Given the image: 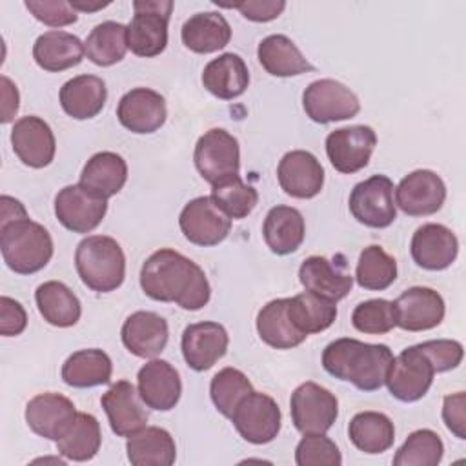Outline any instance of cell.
I'll use <instances>...</instances> for the list:
<instances>
[{
	"mask_svg": "<svg viewBox=\"0 0 466 466\" xmlns=\"http://www.w3.org/2000/svg\"><path fill=\"white\" fill-rule=\"evenodd\" d=\"M75 268L80 280L96 293H109L126 279V255L113 237L91 235L78 242Z\"/></svg>",
	"mask_w": 466,
	"mask_h": 466,
	"instance_id": "cell-4",
	"label": "cell"
},
{
	"mask_svg": "<svg viewBox=\"0 0 466 466\" xmlns=\"http://www.w3.org/2000/svg\"><path fill=\"white\" fill-rule=\"evenodd\" d=\"M127 180L126 160L113 151L95 153L82 167L80 186L100 198H109L116 195Z\"/></svg>",
	"mask_w": 466,
	"mask_h": 466,
	"instance_id": "cell-31",
	"label": "cell"
},
{
	"mask_svg": "<svg viewBox=\"0 0 466 466\" xmlns=\"http://www.w3.org/2000/svg\"><path fill=\"white\" fill-rule=\"evenodd\" d=\"M277 178L286 195L293 198H313L322 191L324 167L313 153L293 149L280 158Z\"/></svg>",
	"mask_w": 466,
	"mask_h": 466,
	"instance_id": "cell-21",
	"label": "cell"
},
{
	"mask_svg": "<svg viewBox=\"0 0 466 466\" xmlns=\"http://www.w3.org/2000/svg\"><path fill=\"white\" fill-rule=\"evenodd\" d=\"M120 337L129 353L153 359L166 348L169 328L166 319L155 311H135L124 320Z\"/></svg>",
	"mask_w": 466,
	"mask_h": 466,
	"instance_id": "cell-26",
	"label": "cell"
},
{
	"mask_svg": "<svg viewBox=\"0 0 466 466\" xmlns=\"http://www.w3.org/2000/svg\"><path fill=\"white\" fill-rule=\"evenodd\" d=\"M377 146V133L370 126H348L326 137V155L339 173H357L368 166Z\"/></svg>",
	"mask_w": 466,
	"mask_h": 466,
	"instance_id": "cell-13",
	"label": "cell"
},
{
	"mask_svg": "<svg viewBox=\"0 0 466 466\" xmlns=\"http://www.w3.org/2000/svg\"><path fill=\"white\" fill-rule=\"evenodd\" d=\"M442 420H444L446 428L457 439H466V395H464V391H457V393L444 397Z\"/></svg>",
	"mask_w": 466,
	"mask_h": 466,
	"instance_id": "cell-51",
	"label": "cell"
},
{
	"mask_svg": "<svg viewBox=\"0 0 466 466\" xmlns=\"http://www.w3.org/2000/svg\"><path fill=\"white\" fill-rule=\"evenodd\" d=\"M71 7L75 11H82V13H93V11H98V9H104L107 7L111 2H86V0H69Z\"/></svg>",
	"mask_w": 466,
	"mask_h": 466,
	"instance_id": "cell-55",
	"label": "cell"
},
{
	"mask_svg": "<svg viewBox=\"0 0 466 466\" xmlns=\"http://www.w3.org/2000/svg\"><path fill=\"white\" fill-rule=\"evenodd\" d=\"M419 348L430 359L435 373L455 370L461 364L462 355H464L462 344L459 340H451V339L426 340V342H420Z\"/></svg>",
	"mask_w": 466,
	"mask_h": 466,
	"instance_id": "cell-49",
	"label": "cell"
},
{
	"mask_svg": "<svg viewBox=\"0 0 466 466\" xmlns=\"http://www.w3.org/2000/svg\"><path fill=\"white\" fill-rule=\"evenodd\" d=\"M75 404L60 393H38L25 406V422L33 433L47 439L58 441L69 430L76 417Z\"/></svg>",
	"mask_w": 466,
	"mask_h": 466,
	"instance_id": "cell-20",
	"label": "cell"
},
{
	"mask_svg": "<svg viewBox=\"0 0 466 466\" xmlns=\"http://www.w3.org/2000/svg\"><path fill=\"white\" fill-rule=\"evenodd\" d=\"M27 326V313L24 306L11 299L2 295L0 297V333L4 337H16L20 335Z\"/></svg>",
	"mask_w": 466,
	"mask_h": 466,
	"instance_id": "cell-52",
	"label": "cell"
},
{
	"mask_svg": "<svg viewBox=\"0 0 466 466\" xmlns=\"http://www.w3.org/2000/svg\"><path fill=\"white\" fill-rule=\"evenodd\" d=\"M127 461L133 466H171L177 446L171 433L158 426H144L127 437Z\"/></svg>",
	"mask_w": 466,
	"mask_h": 466,
	"instance_id": "cell-33",
	"label": "cell"
},
{
	"mask_svg": "<svg viewBox=\"0 0 466 466\" xmlns=\"http://www.w3.org/2000/svg\"><path fill=\"white\" fill-rule=\"evenodd\" d=\"M204 87L220 100L240 96L249 86V71L237 53H224L209 60L202 71Z\"/></svg>",
	"mask_w": 466,
	"mask_h": 466,
	"instance_id": "cell-28",
	"label": "cell"
},
{
	"mask_svg": "<svg viewBox=\"0 0 466 466\" xmlns=\"http://www.w3.org/2000/svg\"><path fill=\"white\" fill-rule=\"evenodd\" d=\"M348 437L357 450L377 455L391 448L395 426L391 419L380 411H360L350 420Z\"/></svg>",
	"mask_w": 466,
	"mask_h": 466,
	"instance_id": "cell-38",
	"label": "cell"
},
{
	"mask_svg": "<svg viewBox=\"0 0 466 466\" xmlns=\"http://www.w3.org/2000/svg\"><path fill=\"white\" fill-rule=\"evenodd\" d=\"M262 235L275 255H289L297 251L304 240V217L291 206H275L264 218Z\"/></svg>",
	"mask_w": 466,
	"mask_h": 466,
	"instance_id": "cell-32",
	"label": "cell"
},
{
	"mask_svg": "<svg viewBox=\"0 0 466 466\" xmlns=\"http://www.w3.org/2000/svg\"><path fill=\"white\" fill-rule=\"evenodd\" d=\"M391 360L393 353L386 344H368L350 337L329 342L322 351L324 370L362 391H375L384 384Z\"/></svg>",
	"mask_w": 466,
	"mask_h": 466,
	"instance_id": "cell-2",
	"label": "cell"
},
{
	"mask_svg": "<svg viewBox=\"0 0 466 466\" xmlns=\"http://www.w3.org/2000/svg\"><path fill=\"white\" fill-rule=\"evenodd\" d=\"M226 7L238 9L240 15L251 22H269L280 16V13L286 7V2L282 0H244V2H233V4H220Z\"/></svg>",
	"mask_w": 466,
	"mask_h": 466,
	"instance_id": "cell-50",
	"label": "cell"
},
{
	"mask_svg": "<svg viewBox=\"0 0 466 466\" xmlns=\"http://www.w3.org/2000/svg\"><path fill=\"white\" fill-rule=\"evenodd\" d=\"M135 15L127 24V49L133 55L151 58L167 46V24L173 11L171 0H137Z\"/></svg>",
	"mask_w": 466,
	"mask_h": 466,
	"instance_id": "cell-5",
	"label": "cell"
},
{
	"mask_svg": "<svg viewBox=\"0 0 466 466\" xmlns=\"http://www.w3.org/2000/svg\"><path fill=\"white\" fill-rule=\"evenodd\" d=\"M102 431L96 417L78 411L69 430L64 433L62 439L56 441V450L69 461L86 462L98 453Z\"/></svg>",
	"mask_w": 466,
	"mask_h": 466,
	"instance_id": "cell-40",
	"label": "cell"
},
{
	"mask_svg": "<svg viewBox=\"0 0 466 466\" xmlns=\"http://www.w3.org/2000/svg\"><path fill=\"white\" fill-rule=\"evenodd\" d=\"M229 335L218 322L204 320L189 324L180 340L182 357L186 364L195 371H206L213 368L228 351Z\"/></svg>",
	"mask_w": 466,
	"mask_h": 466,
	"instance_id": "cell-18",
	"label": "cell"
},
{
	"mask_svg": "<svg viewBox=\"0 0 466 466\" xmlns=\"http://www.w3.org/2000/svg\"><path fill=\"white\" fill-rule=\"evenodd\" d=\"M58 98L66 115L75 120H87L102 111L107 100V87L96 75H78L60 87Z\"/></svg>",
	"mask_w": 466,
	"mask_h": 466,
	"instance_id": "cell-27",
	"label": "cell"
},
{
	"mask_svg": "<svg viewBox=\"0 0 466 466\" xmlns=\"http://www.w3.org/2000/svg\"><path fill=\"white\" fill-rule=\"evenodd\" d=\"M446 200V184L431 169L408 173L395 187V206L410 217L437 213Z\"/></svg>",
	"mask_w": 466,
	"mask_h": 466,
	"instance_id": "cell-15",
	"label": "cell"
},
{
	"mask_svg": "<svg viewBox=\"0 0 466 466\" xmlns=\"http://www.w3.org/2000/svg\"><path fill=\"white\" fill-rule=\"evenodd\" d=\"M2 82V124H7L15 118L16 111H18V106H20V95H18V89L16 86L5 76L2 75L0 78Z\"/></svg>",
	"mask_w": 466,
	"mask_h": 466,
	"instance_id": "cell-53",
	"label": "cell"
},
{
	"mask_svg": "<svg viewBox=\"0 0 466 466\" xmlns=\"http://www.w3.org/2000/svg\"><path fill=\"white\" fill-rule=\"evenodd\" d=\"M113 362L98 348L78 350L62 364V380L71 388H95L111 380Z\"/></svg>",
	"mask_w": 466,
	"mask_h": 466,
	"instance_id": "cell-36",
	"label": "cell"
},
{
	"mask_svg": "<svg viewBox=\"0 0 466 466\" xmlns=\"http://www.w3.org/2000/svg\"><path fill=\"white\" fill-rule=\"evenodd\" d=\"M395 326L404 331H426L437 328L444 319V299L439 291L413 286L393 300Z\"/></svg>",
	"mask_w": 466,
	"mask_h": 466,
	"instance_id": "cell-16",
	"label": "cell"
},
{
	"mask_svg": "<svg viewBox=\"0 0 466 466\" xmlns=\"http://www.w3.org/2000/svg\"><path fill=\"white\" fill-rule=\"evenodd\" d=\"M11 146L18 160L35 169L49 166L56 151L51 126L35 115L22 116L15 122L11 129Z\"/></svg>",
	"mask_w": 466,
	"mask_h": 466,
	"instance_id": "cell-17",
	"label": "cell"
},
{
	"mask_svg": "<svg viewBox=\"0 0 466 466\" xmlns=\"http://www.w3.org/2000/svg\"><path fill=\"white\" fill-rule=\"evenodd\" d=\"M137 390L147 408L169 411L180 400L182 382L178 371L167 360L153 359L138 370Z\"/></svg>",
	"mask_w": 466,
	"mask_h": 466,
	"instance_id": "cell-23",
	"label": "cell"
},
{
	"mask_svg": "<svg viewBox=\"0 0 466 466\" xmlns=\"http://www.w3.org/2000/svg\"><path fill=\"white\" fill-rule=\"evenodd\" d=\"M86 51L78 36L66 31H46L35 40L33 58L38 67L49 73H60L82 62Z\"/></svg>",
	"mask_w": 466,
	"mask_h": 466,
	"instance_id": "cell-30",
	"label": "cell"
},
{
	"mask_svg": "<svg viewBox=\"0 0 466 466\" xmlns=\"http://www.w3.org/2000/svg\"><path fill=\"white\" fill-rule=\"evenodd\" d=\"M106 213L107 200L93 195L80 184L66 186L55 197V215L73 233H91Z\"/></svg>",
	"mask_w": 466,
	"mask_h": 466,
	"instance_id": "cell-14",
	"label": "cell"
},
{
	"mask_svg": "<svg viewBox=\"0 0 466 466\" xmlns=\"http://www.w3.org/2000/svg\"><path fill=\"white\" fill-rule=\"evenodd\" d=\"M393 182L386 175H371L359 182L350 193V211L353 218L368 228L384 229L397 218L393 200Z\"/></svg>",
	"mask_w": 466,
	"mask_h": 466,
	"instance_id": "cell-8",
	"label": "cell"
},
{
	"mask_svg": "<svg viewBox=\"0 0 466 466\" xmlns=\"http://www.w3.org/2000/svg\"><path fill=\"white\" fill-rule=\"evenodd\" d=\"M27 11L49 27L71 25L78 20L76 11L66 0H25Z\"/></svg>",
	"mask_w": 466,
	"mask_h": 466,
	"instance_id": "cell-48",
	"label": "cell"
},
{
	"mask_svg": "<svg viewBox=\"0 0 466 466\" xmlns=\"http://www.w3.org/2000/svg\"><path fill=\"white\" fill-rule=\"evenodd\" d=\"M299 280L306 291H311L331 302L344 299L353 286V277L348 273V266L342 258L340 262H335L320 255L304 258L299 268Z\"/></svg>",
	"mask_w": 466,
	"mask_h": 466,
	"instance_id": "cell-25",
	"label": "cell"
},
{
	"mask_svg": "<svg viewBox=\"0 0 466 466\" xmlns=\"http://www.w3.org/2000/svg\"><path fill=\"white\" fill-rule=\"evenodd\" d=\"M193 160L200 177L211 186H215L228 177L238 175V140L229 131L222 127H213L197 140Z\"/></svg>",
	"mask_w": 466,
	"mask_h": 466,
	"instance_id": "cell-6",
	"label": "cell"
},
{
	"mask_svg": "<svg viewBox=\"0 0 466 466\" xmlns=\"http://www.w3.org/2000/svg\"><path fill=\"white\" fill-rule=\"evenodd\" d=\"M257 331L262 342L275 350H291L306 340L288 317V299L269 300L257 315Z\"/></svg>",
	"mask_w": 466,
	"mask_h": 466,
	"instance_id": "cell-37",
	"label": "cell"
},
{
	"mask_svg": "<svg viewBox=\"0 0 466 466\" xmlns=\"http://www.w3.org/2000/svg\"><path fill=\"white\" fill-rule=\"evenodd\" d=\"M0 204H2V215H0V224H7V222H13V220H18V218H25L29 217L24 204L9 195H2L0 198Z\"/></svg>",
	"mask_w": 466,
	"mask_h": 466,
	"instance_id": "cell-54",
	"label": "cell"
},
{
	"mask_svg": "<svg viewBox=\"0 0 466 466\" xmlns=\"http://www.w3.org/2000/svg\"><path fill=\"white\" fill-rule=\"evenodd\" d=\"M84 51L100 67L120 62L127 51V25L113 20L95 25L84 42Z\"/></svg>",
	"mask_w": 466,
	"mask_h": 466,
	"instance_id": "cell-41",
	"label": "cell"
},
{
	"mask_svg": "<svg viewBox=\"0 0 466 466\" xmlns=\"http://www.w3.org/2000/svg\"><path fill=\"white\" fill-rule=\"evenodd\" d=\"M411 258L417 266L428 271H441L450 268L459 253V240L455 233L442 224H422L411 237Z\"/></svg>",
	"mask_w": 466,
	"mask_h": 466,
	"instance_id": "cell-22",
	"label": "cell"
},
{
	"mask_svg": "<svg viewBox=\"0 0 466 466\" xmlns=\"http://www.w3.org/2000/svg\"><path fill=\"white\" fill-rule=\"evenodd\" d=\"M138 390L129 380L115 382L100 399L115 435L129 437L147 424V411L142 406Z\"/></svg>",
	"mask_w": 466,
	"mask_h": 466,
	"instance_id": "cell-24",
	"label": "cell"
},
{
	"mask_svg": "<svg viewBox=\"0 0 466 466\" xmlns=\"http://www.w3.org/2000/svg\"><path fill=\"white\" fill-rule=\"evenodd\" d=\"M435 370L419 344L402 350L393 357L384 384L390 393L400 402H415L422 399L431 382Z\"/></svg>",
	"mask_w": 466,
	"mask_h": 466,
	"instance_id": "cell-9",
	"label": "cell"
},
{
	"mask_svg": "<svg viewBox=\"0 0 466 466\" xmlns=\"http://www.w3.org/2000/svg\"><path fill=\"white\" fill-rule=\"evenodd\" d=\"M182 44L198 55L224 49L231 40L228 20L217 11H202L191 15L180 29Z\"/></svg>",
	"mask_w": 466,
	"mask_h": 466,
	"instance_id": "cell-29",
	"label": "cell"
},
{
	"mask_svg": "<svg viewBox=\"0 0 466 466\" xmlns=\"http://www.w3.org/2000/svg\"><path fill=\"white\" fill-rule=\"evenodd\" d=\"M142 291L158 302H175L182 309L198 311L211 297L204 269L182 253L162 248L151 253L140 269Z\"/></svg>",
	"mask_w": 466,
	"mask_h": 466,
	"instance_id": "cell-1",
	"label": "cell"
},
{
	"mask_svg": "<svg viewBox=\"0 0 466 466\" xmlns=\"http://www.w3.org/2000/svg\"><path fill=\"white\" fill-rule=\"evenodd\" d=\"M289 413L300 433H326L339 417V400L329 390L308 380L291 393Z\"/></svg>",
	"mask_w": 466,
	"mask_h": 466,
	"instance_id": "cell-7",
	"label": "cell"
},
{
	"mask_svg": "<svg viewBox=\"0 0 466 466\" xmlns=\"http://www.w3.org/2000/svg\"><path fill=\"white\" fill-rule=\"evenodd\" d=\"M178 226L184 237L202 248L220 244L231 231V218L209 197L189 200L178 217Z\"/></svg>",
	"mask_w": 466,
	"mask_h": 466,
	"instance_id": "cell-12",
	"label": "cell"
},
{
	"mask_svg": "<svg viewBox=\"0 0 466 466\" xmlns=\"http://www.w3.org/2000/svg\"><path fill=\"white\" fill-rule=\"evenodd\" d=\"M302 107L313 122L329 124L357 116L360 111V102L357 95L342 82L320 78L304 89Z\"/></svg>",
	"mask_w": 466,
	"mask_h": 466,
	"instance_id": "cell-10",
	"label": "cell"
},
{
	"mask_svg": "<svg viewBox=\"0 0 466 466\" xmlns=\"http://www.w3.org/2000/svg\"><path fill=\"white\" fill-rule=\"evenodd\" d=\"M444 444L441 437L428 428L415 430L393 457L395 466H437L442 461Z\"/></svg>",
	"mask_w": 466,
	"mask_h": 466,
	"instance_id": "cell-43",
	"label": "cell"
},
{
	"mask_svg": "<svg viewBox=\"0 0 466 466\" xmlns=\"http://www.w3.org/2000/svg\"><path fill=\"white\" fill-rule=\"evenodd\" d=\"M253 391L249 379L237 368L220 370L209 384V395L215 408L228 419H231L238 402Z\"/></svg>",
	"mask_w": 466,
	"mask_h": 466,
	"instance_id": "cell-45",
	"label": "cell"
},
{
	"mask_svg": "<svg viewBox=\"0 0 466 466\" xmlns=\"http://www.w3.org/2000/svg\"><path fill=\"white\" fill-rule=\"evenodd\" d=\"M351 324L357 331L368 335H384L395 328L393 302L386 299H370L355 306Z\"/></svg>",
	"mask_w": 466,
	"mask_h": 466,
	"instance_id": "cell-46",
	"label": "cell"
},
{
	"mask_svg": "<svg viewBox=\"0 0 466 466\" xmlns=\"http://www.w3.org/2000/svg\"><path fill=\"white\" fill-rule=\"evenodd\" d=\"M288 317L291 324L306 337L320 333L335 322L337 302H331L311 291H304L288 299Z\"/></svg>",
	"mask_w": 466,
	"mask_h": 466,
	"instance_id": "cell-39",
	"label": "cell"
},
{
	"mask_svg": "<svg viewBox=\"0 0 466 466\" xmlns=\"http://www.w3.org/2000/svg\"><path fill=\"white\" fill-rule=\"evenodd\" d=\"M257 56L266 73L273 76H297L315 67L306 60L300 49L286 35H269L260 40Z\"/></svg>",
	"mask_w": 466,
	"mask_h": 466,
	"instance_id": "cell-34",
	"label": "cell"
},
{
	"mask_svg": "<svg viewBox=\"0 0 466 466\" xmlns=\"http://www.w3.org/2000/svg\"><path fill=\"white\" fill-rule=\"evenodd\" d=\"M116 118L131 133H155L167 118L166 100L149 87H135L118 100Z\"/></svg>",
	"mask_w": 466,
	"mask_h": 466,
	"instance_id": "cell-19",
	"label": "cell"
},
{
	"mask_svg": "<svg viewBox=\"0 0 466 466\" xmlns=\"http://www.w3.org/2000/svg\"><path fill=\"white\" fill-rule=\"evenodd\" d=\"M35 300L44 320L56 328H71L80 320L78 297L60 280H47L35 291Z\"/></svg>",
	"mask_w": 466,
	"mask_h": 466,
	"instance_id": "cell-35",
	"label": "cell"
},
{
	"mask_svg": "<svg viewBox=\"0 0 466 466\" xmlns=\"http://www.w3.org/2000/svg\"><path fill=\"white\" fill-rule=\"evenodd\" d=\"M211 198L215 204L235 220L246 218L258 204V193L253 186L242 182L240 175H233L215 184L211 189Z\"/></svg>",
	"mask_w": 466,
	"mask_h": 466,
	"instance_id": "cell-44",
	"label": "cell"
},
{
	"mask_svg": "<svg viewBox=\"0 0 466 466\" xmlns=\"http://www.w3.org/2000/svg\"><path fill=\"white\" fill-rule=\"evenodd\" d=\"M295 462L299 466H340L342 455L324 433H308L295 448Z\"/></svg>",
	"mask_w": 466,
	"mask_h": 466,
	"instance_id": "cell-47",
	"label": "cell"
},
{
	"mask_svg": "<svg viewBox=\"0 0 466 466\" xmlns=\"http://www.w3.org/2000/svg\"><path fill=\"white\" fill-rule=\"evenodd\" d=\"M397 279V262L380 246H368L360 251L355 280L360 288L370 291H382Z\"/></svg>",
	"mask_w": 466,
	"mask_h": 466,
	"instance_id": "cell-42",
	"label": "cell"
},
{
	"mask_svg": "<svg viewBox=\"0 0 466 466\" xmlns=\"http://www.w3.org/2000/svg\"><path fill=\"white\" fill-rule=\"evenodd\" d=\"M231 422L246 442L268 444L280 431L282 413L273 397L253 390L238 402Z\"/></svg>",
	"mask_w": 466,
	"mask_h": 466,
	"instance_id": "cell-11",
	"label": "cell"
},
{
	"mask_svg": "<svg viewBox=\"0 0 466 466\" xmlns=\"http://www.w3.org/2000/svg\"><path fill=\"white\" fill-rule=\"evenodd\" d=\"M0 249L11 271L31 275L47 266L55 248L49 231L25 217L0 224Z\"/></svg>",
	"mask_w": 466,
	"mask_h": 466,
	"instance_id": "cell-3",
	"label": "cell"
}]
</instances>
